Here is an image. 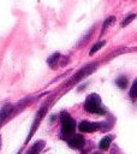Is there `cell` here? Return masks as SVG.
Masks as SVG:
<instances>
[{
  "mask_svg": "<svg viewBox=\"0 0 137 154\" xmlns=\"http://www.w3.org/2000/svg\"><path fill=\"white\" fill-rule=\"evenodd\" d=\"M84 109L89 113H94V114H100V116H103L107 111L105 108V106L102 105V101H101V97L93 93V94H89L84 101Z\"/></svg>",
  "mask_w": 137,
  "mask_h": 154,
  "instance_id": "cell-1",
  "label": "cell"
},
{
  "mask_svg": "<svg viewBox=\"0 0 137 154\" xmlns=\"http://www.w3.org/2000/svg\"><path fill=\"white\" fill-rule=\"evenodd\" d=\"M60 122H61V135L60 137L62 140H68L75 135L76 130V122L67 112H61L60 114Z\"/></svg>",
  "mask_w": 137,
  "mask_h": 154,
  "instance_id": "cell-2",
  "label": "cell"
},
{
  "mask_svg": "<svg viewBox=\"0 0 137 154\" xmlns=\"http://www.w3.org/2000/svg\"><path fill=\"white\" fill-rule=\"evenodd\" d=\"M101 123H94V122H89V120H83L78 124V129L82 132H95L97 130H100L102 126Z\"/></svg>",
  "mask_w": 137,
  "mask_h": 154,
  "instance_id": "cell-3",
  "label": "cell"
},
{
  "mask_svg": "<svg viewBox=\"0 0 137 154\" xmlns=\"http://www.w3.org/2000/svg\"><path fill=\"white\" fill-rule=\"evenodd\" d=\"M85 143V140L82 135H73L71 138L67 140V144L70 148L73 149H81Z\"/></svg>",
  "mask_w": 137,
  "mask_h": 154,
  "instance_id": "cell-4",
  "label": "cell"
},
{
  "mask_svg": "<svg viewBox=\"0 0 137 154\" xmlns=\"http://www.w3.org/2000/svg\"><path fill=\"white\" fill-rule=\"evenodd\" d=\"M96 64H89V65H87V66H84L76 76H75V79L73 81H78V79H81V78H83L84 76H88L89 73H91L95 69H96Z\"/></svg>",
  "mask_w": 137,
  "mask_h": 154,
  "instance_id": "cell-5",
  "label": "cell"
},
{
  "mask_svg": "<svg viewBox=\"0 0 137 154\" xmlns=\"http://www.w3.org/2000/svg\"><path fill=\"white\" fill-rule=\"evenodd\" d=\"M44 141H42V140H38V141H36L28 150H26V153L25 154H40L41 153V150L44 148Z\"/></svg>",
  "mask_w": 137,
  "mask_h": 154,
  "instance_id": "cell-6",
  "label": "cell"
},
{
  "mask_svg": "<svg viewBox=\"0 0 137 154\" xmlns=\"http://www.w3.org/2000/svg\"><path fill=\"white\" fill-rule=\"evenodd\" d=\"M12 108H13V106L12 105H6V106H4L1 109H0V126L5 123V120L8 118V116L11 114V112H12Z\"/></svg>",
  "mask_w": 137,
  "mask_h": 154,
  "instance_id": "cell-7",
  "label": "cell"
},
{
  "mask_svg": "<svg viewBox=\"0 0 137 154\" xmlns=\"http://www.w3.org/2000/svg\"><path fill=\"white\" fill-rule=\"evenodd\" d=\"M61 59V55H60V53H54V54H52L49 58H48V60H47V63H48V65L50 66V67H53V69H56V66H58V63H59V60Z\"/></svg>",
  "mask_w": 137,
  "mask_h": 154,
  "instance_id": "cell-8",
  "label": "cell"
},
{
  "mask_svg": "<svg viewBox=\"0 0 137 154\" xmlns=\"http://www.w3.org/2000/svg\"><path fill=\"white\" fill-rule=\"evenodd\" d=\"M112 140H113V136H111V135L105 136V137L100 141V143H99V148H100V149H102V150L108 149V148H109V146H111V143H112Z\"/></svg>",
  "mask_w": 137,
  "mask_h": 154,
  "instance_id": "cell-9",
  "label": "cell"
},
{
  "mask_svg": "<svg viewBox=\"0 0 137 154\" xmlns=\"http://www.w3.org/2000/svg\"><path fill=\"white\" fill-rule=\"evenodd\" d=\"M114 20H115V17H114V16H111V17H108L107 19H105V22H103V24H102V29H101V35L114 23Z\"/></svg>",
  "mask_w": 137,
  "mask_h": 154,
  "instance_id": "cell-10",
  "label": "cell"
},
{
  "mask_svg": "<svg viewBox=\"0 0 137 154\" xmlns=\"http://www.w3.org/2000/svg\"><path fill=\"white\" fill-rule=\"evenodd\" d=\"M115 83H117V85H118L120 89H125L126 85H127V78H126L125 76H120V77H118V78L115 79Z\"/></svg>",
  "mask_w": 137,
  "mask_h": 154,
  "instance_id": "cell-11",
  "label": "cell"
},
{
  "mask_svg": "<svg viewBox=\"0 0 137 154\" xmlns=\"http://www.w3.org/2000/svg\"><path fill=\"white\" fill-rule=\"evenodd\" d=\"M136 17H137V13H130V14H127V16L123 19V22H121V26H126V25H129Z\"/></svg>",
  "mask_w": 137,
  "mask_h": 154,
  "instance_id": "cell-12",
  "label": "cell"
},
{
  "mask_svg": "<svg viewBox=\"0 0 137 154\" xmlns=\"http://www.w3.org/2000/svg\"><path fill=\"white\" fill-rule=\"evenodd\" d=\"M130 96H131V99L137 97V78L132 82V85L130 88Z\"/></svg>",
  "mask_w": 137,
  "mask_h": 154,
  "instance_id": "cell-13",
  "label": "cell"
},
{
  "mask_svg": "<svg viewBox=\"0 0 137 154\" xmlns=\"http://www.w3.org/2000/svg\"><path fill=\"white\" fill-rule=\"evenodd\" d=\"M105 43H106L105 41H99L97 43H95V45L93 46V48L90 49V52H89V54H90V55H93L94 53H96V52H97V51H99V49H100L101 47H103V46H105Z\"/></svg>",
  "mask_w": 137,
  "mask_h": 154,
  "instance_id": "cell-14",
  "label": "cell"
},
{
  "mask_svg": "<svg viewBox=\"0 0 137 154\" xmlns=\"http://www.w3.org/2000/svg\"><path fill=\"white\" fill-rule=\"evenodd\" d=\"M91 154H102V153H100V152H95V153H91Z\"/></svg>",
  "mask_w": 137,
  "mask_h": 154,
  "instance_id": "cell-15",
  "label": "cell"
}]
</instances>
